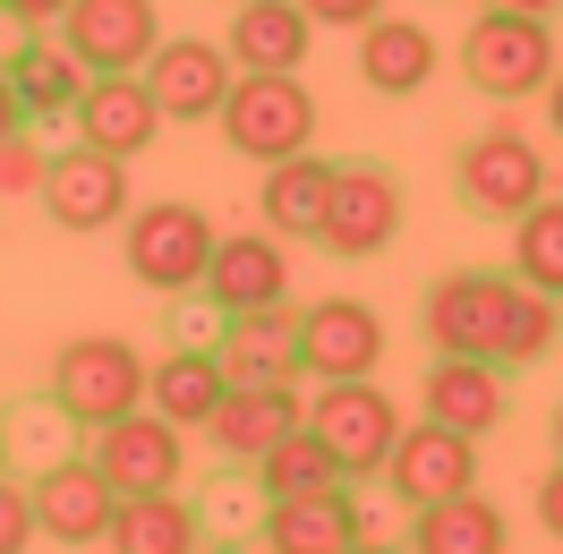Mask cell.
<instances>
[{
  "label": "cell",
  "instance_id": "cell-1",
  "mask_svg": "<svg viewBox=\"0 0 563 554\" xmlns=\"http://www.w3.org/2000/svg\"><path fill=\"white\" fill-rule=\"evenodd\" d=\"M555 18H521V9H478L470 35H461V77L487 95V103H521L547 95L555 77Z\"/></svg>",
  "mask_w": 563,
  "mask_h": 554
},
{
  "label": "cell",
  "instance_id": "cell-2",
  "mask_svg": "<svg viewBox=\"0 0 563 554\" xmlns=\"http://www.w3.org/2000/svg\"><path fill=\"white\" fill-rule=\"evenodd\" d=\"M213 129L247 163H290L317 137V95L299 86V69H240V86H231V103H222Z\"/></svg>",
  "mask_w": 563,
  "mask_h": 554
},
{
  "label": "cell",
  "instance_id": "cell-3",
  "mask_svg": "<svg viewBox=\"0 0 563 554\" xmlns=\"http://www.w3.org/2000/svg\"><path fill=\"white\" fill-rule=\"evenodd\" d=\"M52 410L69 426H111V418L145 410V358L120 333H77L52 358Z\"/></svg>",
  "mask_w": 563,
  "mask_h": 554
},
{
  "label": "cell",
  "instance_id": "cell-4",
  "mask_svg": "<svg viewBox=\"0 0 563 554\" xmlns=\"http://www.w3.org/2000/svg\"><path fill=\"white\" fill-rule=\"evenodd\" d=\"M213 240H222V231H213L188 197L137 206L129 222H120V256H129V274H137L145 290H163V299H179V290H197V281H206Z\"/></svg>",
  "mask_w": 563,
  "mask_h": 554
},
{
  "label": "cell",
  "instance_id": "cell-5",
  "mask_svg": "<svg viewBox=\"0 0 563 554\" xmlns=\"http://www.w3.org/2000/svg\"><path fill=\"white\" fill-rule=\"evenodd\" d=\"M299 426L342 461V478H376V469H385V452H393V435H401V401L376 392V376L317 384V392H308V410H299Z\"/></svg>",
  "mask_w": 563,
  "mask_h": 554
},
{
  "label": "cell",
  "instance_id": "cell-6",
  "mask_svg": "<svg viewBox=\"0 0 563 554\" xmlns=\"http://www.w3.org/2000/svg\"><path fill=\"white\" fill-rule=\"evenodd\" d=\"M453 188H461V206L478 213V222H512V213H529L547 197V154H538L521 129H487V137L461 145Z\"/></svg>",
  "mask_w": 563,
  "mask_h": 554
},
{
  "label": "cell",
  "instance_id": "cell-7",
  "mask_svg": "<svg viewBox=\"0 0 563 554\" xmlns=\"http://www.w3.org/2000/svg\"><path fill=\"white\" fill-rule=\"evenodd\" d=\"M512 290H521V281L487 274V265L435 281V290H427V342H435V358H495V350H504Z\"/></svg>",
  "mask_w": 563,
  "mask_h": 554
},
{
  "label": "cell",
  "instance_id": "cell-8",
  "mask_svg": "<svg viewBox=\"0 0 563 554\" xmlns=\"http://www.w3.org/2000/svg\"><path fill=\"white\" fill-rule=\"evenodd\" d=\"M376 478L393 486L401 512H427V503H444V495H470V486H478V435H453V426L419 418V426L393 435V452H385Z\"/></svg>",
  "mask_w": 563,
  "mask_h": 554
},
{
  "label": "cell",
  "instance_id": "cell-9",
  "mask_svg": "<svg viewBox=\"0 0 563 554\" xmlns=\"http://www.w3.org/2000/svg\"><path fill=\"white\" fill-rule=\"evenodd\" d=\"M145 95H154V111L163 120H222V103H231V86H240V69H231V52L206 35H163L154 43V60H145Z\"/></svg>",
  "mask_w": 563,
  "mask_h": 554
},
{
  "label": "cell",
  "instance_id": "cell-10",
  "mask_svg": "<svg viewBox=\"0 0 563 554\" xmlns=\"http://www.w3.org/2000/svg\"><path fill=\"white\" fill-rule=\"evenodd\" d=\"M120 495H163V486L188 478V426H172L163 410H129L95 426V452H86Z\"/></svg>",
  "mask_w": 563,
  "mask_h": 554
},
{
  "label": "cell",
  "instance_id": "cell-11",
  "mask_svg": "<svg viewBox=\"0 0 563 554\" xmlns=\"http://www.w3.org/2000/svg\"><path fill=\"white\" fill-rule=\"evenodd\" d=\"M376 367H385V315L367 299H317V308H299V376L358 384Z\"/></svg>",
  "mask_w": 563,
  "mask_h": 554
},
{
  "label": "cell",
  "instance_id": "cell-12",
  "mask_svg": "<svg viewBox=\"0 0 563 554\" xmlns=\"http://www.w3.org/2000/svg\"><path fill=\"white\" fill-rule=\"evenodd\" d=\"M43 213H52L69 240H95L111 222H129V163H111L95 145L52 154V171H43Z\"/></svg>",
  "mask_w": 563,
  "mask_h": 554
},
{
  "label": "cell",
  "instance_id": "cell-13",
  "mask_svg": "<svg viewBox=\"0 0 563 554\" xmlns=\"http://www.w3.org/2000/svg\"><path fill=\"white\" fill-rule=\"evenodd\" d=\"M26 495H35V529L52 538V546H103V538H111V512H120V486H111L86 452L52 461Z\"/></svg>",
  "mask_w": 563,
  "mask_h": 554
},
{
  "label": "cell",
  "instance_id": "cell-14",
  "mask_svg": "<svg viewBox=\"0 0 563 554\" xmlns=\"http://www.w3.org/2000/svg\"><path fill=\"white\" fill-rule=\"evenodd\" d=\"M60 43H69L95 77H120V69H145V60H154L163 18H154V0H69Z\"/></svg>",
  "mask_w": 563,
  "mask_h": 554
},
{
  "label": "cell",
  "instance_id": "cell-15",
  "mask_svg": "<svg viewBox=\"0 0 563 554\" xmlns=\"http://www.w3.org/2000/svg\"><path fill=\"white\" fill-rule=\"evenodd\" d=\"M206 290L222 315H247V308H290V256H282L274 231H222L206 256Z\"/></svg>",
  "mask_w": 563,
  "mask_h": 554
},
{
  "label": "cell",
  "instance_id": "cell-16",
  "mask_svg": "<svg viewBox=\"0 0 563 554\" xmlns=\"http://www.w3.org/2000/svg\"><path fill=\"white\" fill-rule=\"evenodd\" d=\"M299 410H308V392H299V384H231V392L213 401V418H206V444L222 452V461L256 469V461L299 426Z\"/></svg>",
  "mask_w": 563,
  "mask_h": 554
},
{
  "label": "cell",
  "instance_id": "cell-17",
  "mask_svg": "<svg viewBox=\"0 0 563 554\" xmlns=\"http://www.w3.org/2000/svg\"><path fill=\"white\" fill-rule=\"evenodd\" d=\"M393 231H401V179L385 163H342L333 213H324V247L333 256H385Z\"/></svg>",
  "mask_w": 563,
  "mask_h": 554
},
{
  "label": "cell",
  "instance_id": "cell-18",
  "mask_svg": "<svg viewBox=\"0 0 563 554\" xmlns=\"http://www.w3.org/2000/svg\"><path fill=\"white\" fill-rule=\"evenodd\" d=\"M77 145H95V154H111V163H137L145 145L163 137V111H154V95H145L137 69L120 77H95L86 95H77Z\"/></svg>",
  "mask_w": 563,
  "mask_h": 554
},
{
  "label": "cell",
  "instance_id": "cell-19",
  "mask_svg": "<svg viewBox=\"0 0 563 554\" xmlns=\"http://www.w3.org/2000/svg\"><path fill=\"white\" fill-rule=\"evenodd\" d=\"M213 358L231 384H299V308H247L222 315Z\"/></svg>",
  "mask_w": 563,
  "mask_h": 554
},
{
  "label": "cell",
  "instance_id": "cell-20",
  "mask_svg": "<svg viewBox=\"0 0 563 554\" xmlns=\"http://www.w3.org/2000/svg\"><path fill=\"white\" fill-rule=\"evenodd\" d=\"M351 538H367L351 486H324V495H290V503H265L256 520V546L274 554H342Z\"/></svg>",
  "mask_w": 563,
  "mask_h": 554
},
{
  "label": "cell",
  "instance_id": "cell-21",
  "mask_svg": "<svg viewBox=\"0 0 563 554\" xmlns=\"http://www.w3.org/2000/svg\"><path fill=\"white\" fill-rule=\"evenodd\" d=\"M308 43H317V18L299 0H240L231 9V69H308Z\"/></svg>",
  "mask_w": 563,
  "mask_h": 554
},
{
  "label": "cell",
  "instance_id": "cell-22",
  "mask_svg": "<svg viewBox=\"0 0 563 554\" xmlns=\"http://www.w3.org/2000/svg\"><path fill=\"white\" fill-rule=\"evenodd\" d=\"M333 163L324 154H290V163H265V188H256V213L274 240H324V213H333Z\"/></svg>",
  "mask_w": 563,
  "mask_h": 554
},
{
  "label": "cell",
  "instance_id": "cell-23",
  "mask_svg": "<svg viewBox=\"0 0 563 554\" xmlns=\"http://www.w3.org/2000/svg\"><path fill=\"white\" fill-rule=\"evenodd\" d=\"M419 410L435 426H453V435H487L504 418V367L495 358H435L419 384Z\"/></svg>",
  "mask_w": 563,
  "mask_h": 554
},
{
  "label": "cell",
  "instance_id": "cell-24",
  "mask_svg": "<svg viewBox=\"0 0 563 554\" xmlns=\"http://www.w3.org/2000/svg\"><path fill=\"white\" fill-rule=\"evenodd\" d=\"M0 69H9V86H18L26 120H69L77 95L95 86V69L77 60L69 43H52V35H26L18 52H9V60H0Z\"/></svg>",
  "mask_w": 563,
  "mask_h": 554
},
{
  "label": "cell",
  "instance_id": "cell-25",
  "mask_svg": "<svg viewBox=\"0 0 563 554\" xmlns=\"http://www.w3.org/2000/svg\"><path fill=\"white\" fill-rule=\"evenodd\" d=\"M103 546L111 554H197L206 546V520H197V503H188L179 486H163V495H120Z\"/></svg>",
  "mask_w": 563,
  "mask_h": 554
},
{
  "label": "cell",
  "instance_id": "cell-26",
  "mask_svg": "<svg viewBox=\"0 0 563 554\" xmlns=\"http://www.w3.org/2000/svg\"><path fill=\"white\" fill-rule=\"evenodd\" d=\"M358 77L393 95V103H410L427 77H435V35H427L419 18H376V26H358Z\"/></svg>",
  "mask_w": 563,
  "mask_h": 554
},
{
  "label": "cell",
  "instance_id": "cell-27",
  "mask_svg": "<svg viewBox=\"0 0 563 554\" xmlns=\"http://www.w3.org/2000/svg\"><path fill=\"white\" fill-rule=\"evenodd\" d=\"M504 546H512V520L495 512L478 486L410 512V554H504Z\"/></svg>",
  "mask_w": 563,
  "mask_h": 554
},
{
  "label": "cell",
  "instance_id": "cell-28",
  "mask_svg": "<svg viewBox=\"0 0 563 554\" xmlns=\"http://www.w3.org/2000/svg\"><path fill=\"white\" fill-rule=\"evenodd\" d=\"M222 392H231V376H222V358H213V350H197V342L145 367V410H163L172 426H206Z\"/></svg>",
  "mask_w": 563,
  "mask_h": 554
},
{
  "label": "cell",
  "instance_id": "cell-29",
  "mask_svg": "<svg viewBox=\"0 0 563 554\" xmlns=\"http://www.w3.org/2000/svg\"><path fill=\"white\" fill-rule=\"evenodd\" d=\"M324 486H351V478H342V461H333V452H324L308 426H290V435H282V444L256 461V495H265V503H290V495H324Z\"/></svg>",
  "mask_w": 563,
  "mask_h": 554
},
{
  "label": "cell",
  "instance_id": "cell-30",
  "mask_svg": "<svg viewBox=\"0 0 563 554\" xmlns=\"http://www.w3.org/2000/svg\"><path fill=\"white\" fill-rule=\"evenodd\" d=\"M512 281L521 290H547V299H563V197L529 213H512Z\"/></svg>",
  "mask_w": 563,
  "mask_h": 554
},
{
  "label": "cell",
  "instance_id": "cell-31",
  "mask_svg": "<svg viewBox=\"0 0 563 554\" xmlns=\"http://www.w3.org/2000/svg\"><path fill=\"white\" fill-rule=\"evenodd\" d=\"M563 333V299L547 290H512V315H504V350H495V367H529V358H547Z\"/></svg>",
  "mask_w": 563,
  "mask_h": 554
},
{
  "label": "cell",
  "instance_id": "cell-32",
  "mask_svg": "<svg viewBox=\"0 0 563 554\" xmlns=\"http://www.w3.org/2000/svg\"><path fill=\"white\" fill-rule=\"evenodd\" d=\"M43 171H52V154H43V137H0V206L9 197H43Z\"/></svg>",
  "mask_w": 563,
  "mask_h": 554
},
{
  "label": "cell",
  "instance_id": "cell-33",
  "mask_svg": "<svg viewBox=\"0 0 563 554\" xmlns=\"http://www.w3.org/2000/svg\"><path fill=\"white\" fill-rule=\"evenodd\" d=\"M43 529H35V495L18 478H0V554H26Z\"/></svg>",
  "mask_w": 563,
  "mask_h": 554
},
{
  "label": "cell",
  "instance_id": "cell-34",
  "mask_svg": "<svg viewBox=\"0 0 563 554\" xmlns=\"http://www.w3.org/2000/svg\"><path fill=\"white\" fill-rule=\"evenodd\" d=\"M299 9H308V18H317V26H376V18H385V0H299Z\"/></svg>",
  "mask_w": 563,
  "mask_h": 554
},
{
  "label": "cell",
  "instance_id": "cell-35",
  "mask_svg": "<svg viewBox=\"0 0 563 554\" xmlns=\"http://www.w3.org/2000/svg\"><path fill=\"white\" fill-rule=\"evenodd\" d=\"M538 529H547V538H563V461L538 478Z\"/></svg>",
  "mask_w": 563,
  "mask_h": 554
},
{
  "label": "cell",
  "instance_id": "cell-36",
  "mask_svg": "<svg viewBox=\"0 0 563 554\" xmlns=\"http://www.w3.org/2000/svg\"><path fill=\"white\" fill-rule=\"evenodd\" d=\"M0 9H9V18H18V26H60V18H69V0H0Z\"/></svg>",
  "mask_w": 563,
  "mask_h": 554
},
{
  "label": "cell",
  "instance_id": "cell-37",
  "mask_svg": "<svg viewBox=\"0 0 563 554\" xmlns=\"http://www.w3.org/2000/svg\"><path fill=\"white\" fill-rule=\"evenodd\" d=\"M26 129V103H18V86H9V69H0V137H18Z\"/></svg>",
  "mask_w": 563,
  "mask_h": 554
},
{
  "label": "cell",
  "instance_id": "cell-38",
  "mask_svg": "<svg viewBox=\"0 0 563 554\" xmlns=\"http://www.w3.org/2000/svg\"><path fill=\"white\" fill-rule=\"evenodd\" d=\"M547 120H555V137H563V69L547 77Z\"/></svg>",
  "mask_w": 563,
  "mask_h": 554
},
{
  "label": "cell",
  "instance_id": "cell-39",
  "mask_svg": "<svg viewBox=\"0 0 563 554\" xmlns=\"http://www.w3.org/2000/svg\"><path fill=\"white\" fill-rule=\"evenodd\" d=\"M495 9H521V18H555L563 0H495Z\"/></svg>",
  "mask_w": 563,
  "mask_h": 554
},
{
  "label": "cell",
  "instance_id": "cell-40",
  "mask_svg": "<svg viewBox=\"0 0 563 554\" xmlns=\"http://www.w3.org/2000/svg\"><path fill=\"white\" fill-rule=\"evenodd\" d=\"M342 554H401V546H376V538H351Z\"/></svg>",
  "mask_w": 563,
  "mask_h": 554
},
{
  "label": "cell",
  "instance_id": "cell-41",
  "mask_svg": "<svg viewBox=\"0 0 563 554\" xmlns=\"http://www.w3.org/2000/svg\"><path fill=\"white\" fill-rule=\"evenodd\" d=\"M555 461H563V401H555Z\"/></svg>",
  "mask_w": 563,
  "mask_h": 554
},
{
  "label": "cell",
  "instance_id": "cell-42",
  "mask_svg": "<svg viewBox=\"0 0 563 554\" xmlns=\"http://www.w3.org/2000/svg\"><path fill=\"white\" fill-rule=\"evenodd\" d=\"M0 478H9V426H0Z\"/></svg>",
  "mask_w": 563,
  "mask_h": 554
},
{
  "label": "cell",
  "instance_id": "cell-43",
  "mask_svg": "<svg viewBox=\"0 0 563 554\" xmlns=\"http://www.w3.org/2000/svg\"><path fill=\"white\" fill-rule=\"evenodd\" d=\"M197 554H247V546H197Z\"/></svg>",
  "mask_w": 563,
  "mask_h": 554
}]
</instances>
